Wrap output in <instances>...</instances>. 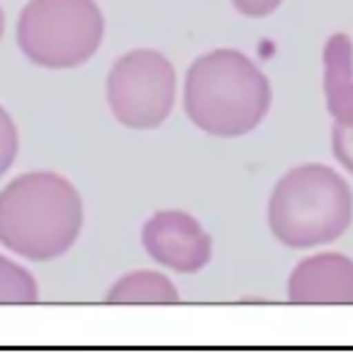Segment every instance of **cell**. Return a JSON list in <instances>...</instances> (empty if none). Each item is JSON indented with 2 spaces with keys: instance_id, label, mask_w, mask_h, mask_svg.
Listing matches in <instances>:
<instances>
[{
  "instance_id": "obj_1",
  "label": "cell",
  "mask_w": 353,
  "mask_h": 353,
  "mask_svg": "<svg viewBox=\"0 0 353 353\" xmlns=\"http://www.w3.org/2000/svg\"><path fill=\"white\" fill-rule=\"evenodd\" d=\"M83 230V199L56 172H27L0 192V245L30 261L65 254Z\"/></svg>"
},
{
  "instance_id": "obj_2",
  "label": "cell",
  "mask_w": 353,
  "mask_h": 353,
  "mask_svg": "<svg viewBox=\"0 0 353 353\" xmlns=\"http://www.w3.org/2000/svg\"><path fill=\"white\" fill-rule=\"evenodd\" d=\"M271 83L245 54L218 49L192 63L184 83V112L216 138L252 133L271 107Z\"/></svg>"
},
{
  "instance_id": "obj_3",
  "label": "cell",
  "mask_w": 353,
  "mask_h": 353,
  "mask_svg": "<svg viewBox=\"0 0 353 353\" xmlns=\"http://www.w3.org/2000/svg\"><path fill=\"white\" fill-rule=\"evenodd\" d=\"M353 223V192L327 165L285 172L269 199V228L290 250L336 242Z\"/></svg>"
},
{
  "instance_id": "obj_4",
  "label": "cell",
  "mask_w": 353,
  "mask_h": 353,
  "mask_svg": "<svg viewBox=\"0 0 353 353\" xmlns=\"http://www.w3.org/2000/svg\"><path fill=\"white\" fill-rule=\"evenodd\" d=\"M102 39L104 15L94 0H30L17 20V46L41 68H78Z\"/></svg>"
},
{
  "instance_id": "obj_5",
  "label": "cell",
  "mask_w": 353,
  "mask_h": 353,
  "mask_svg": "<svg viewBox=\"0 0 353 353\" xmlns=\"http://www.w3.org/2000/svg\"><path fill=\"white\" fill-rule=\"evenodd\" d=\"M176 73L162 54L136 49L114 63L107 78V102L119 123L133 131L157 128L174 107Z\"/></svg>"
},
{
  "instance_id": "obj_6",
  "label": "cell",
  "mask_w": 353,
  "mask_h": 353,
  "mask_svg": "<svg viewBox=\"0 0 353 353\" xmlns=\"http://www.w3.org/2000/svg\"><path fill=\"white\" fill-rule=\"evenodd\" d=\"M145 252L179 274H196L211 261L213 240L194 216L184 211H160L143 225Z\"/></svg>"
},
{
  "instance_id": "obj_7",
  "label": "cell",
  "mask_w": 353,
  "mask_h": 353,
  "mask_svg": "<svg viewBox=\"0 0 353 353\" xmlns=\"http://www.w3.org/2000/svg\"><path fill=\"white\" fill-rule=\"evenodd\" d=\"M295 305H353V261L343 254H314L300 261L288 279Z\"/></svg>"
},
{
  "instance_id": "obj_8",
  "label": "cell",
  "mask_w": 353,
  "mask_h": 353,
  "mask_svg": "<svg viewBox=\"0 0 353 353\" xmlns=\"http://www.w3.org/2000/svg\"><path fill=\"white\" fill-rule=\"evenodd\" d=\"M324 97L332 119L353 107V44L343 32L324 46Z\"/></svg>"
},
{
  "instance_id": "obj_9",
  "label": "cell",
  "mask_w": 353,
  "mask_h": 353,
  "mask_svg": "<svg viewBox=\"0 0 353 353\" xmlns=\"http://www.w3.org/2000/svg\"><path fill=\"white\" fill-rule=\"evenodd\" d=\"M104 300L112 305H174L179 290L157 271H133L119 279Z\"/></svg>"
},
{
  "instance_id": "obj_10",
  "label": "cell",
  "mask_w": 353,
  "mask_h": 353,
  "mask_svg": "<svg viewBox=\"0 0 353 353\" xmlns=\"http://www.w3.org/2000/svg\"><path fill=\"white\" fill-rule=\"evenodd\" d=\"M39 300L34 276L0 254V305H32Z\"/></svg>"
},
{
  "instance_id": "obj_11",
  "label": "cell",
  "mask_w": 353,
  "mask_h": 353,
  "mask_svg": "<svg viewBox=\"0 0 353 353\" xmlns=\"http://www.w3.org/2000/svg\"><path fill=\"white\" fill-rule=\"evenodd\" d=\"M332 150L343 170L353 174V107L334 119L332 123Z\"/></svg>"
},
{
  "instance_id": "obj_12",
  "label": "cell",
  "mask_w": 353,
  "mask_h": 353,
  "mask_svg": "<svg viewBox=\"0 0 353 353\" xmlns=\"http://www.w3.org/2000/svg\"><path fill=\"white\" fill-rule=\"evenodd\" d=\"M17 148H20L17 126L10 114L0 107V176L12 167V162L17 157Z\"/></svg>"
},
{
  "instance_id": "obj_13",
  "label": "cell",
  "mask_w": 353,
  "mask_h": 353,
  "mask_svg": "<svg viewBox=\"0 0 353 353\" xmlns=\"http://www.w3.org/2000/svg\"><path fill=\"white\" fill-rule=\"evenodd\" d=\"M283 0H232V6L245 17H269L271 12L279 10Z\"/></svg>"
},
{
  "instance_id": "obj_14",
  "label": "cell",
  "mask_w": 353,
  "mask_h": 353,
  "mask_svg": "<svg viewBox=\"0 0 353 353\" xmlns=\"http://www.w3.org/2000/svg\"><path fill=\"white\" fill-rule=\"evenodd\" d=\"M3 32H6V15H3V8H0V39H3Z\"/></svg>"
}]
</instances>
